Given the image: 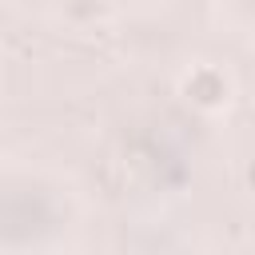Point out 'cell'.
<instances>
[{"label": "cell", "instance_id": "6da1fadb", "mask_svg": "<svg viewBox=\"0 0 255 255\" xmlns=\"http://www.w3.org/2000/svg\"><path fill=\"white\" fill-rule=\"evenodd\" d=\"M187 96L199 100V104H219V100H223V80H219L215 72H195V76L187 80Z\"/></svg>", "mask_w": 255, "mask_h": 255}]
</instances>
